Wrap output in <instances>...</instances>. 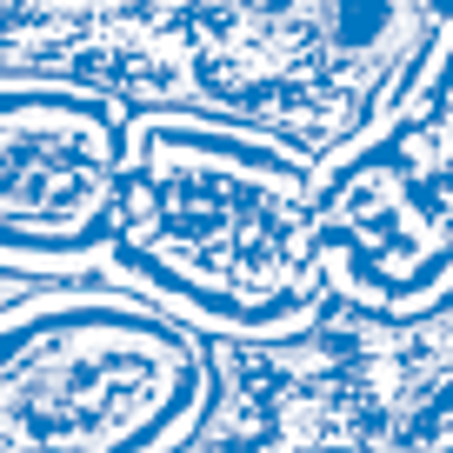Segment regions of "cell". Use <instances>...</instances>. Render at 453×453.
Returning <instances> with one entry per match:
<instances>
[{"instance_id": "cell-1", "label": "cell", "mask_w": 453, "mask_h": 453, "mask_svg": "<svg viewBox=\"0 0 453 453\" xmlns=\"http://www.w3.org/2000/svg\"><path fill=\"white\" fill-rule=\"evenodd\" d=\"M94 280L207 347L300 340L326 313L313 267V160L213 107H134Z\"/></svg>"}, {"instance_id": "cell-2", "label": "cell", "mask_w": 453, "mask_h": 453, "mask_svg": "<svg viewBox=\"0 0 453 453\" xmlns=\"http://www.w3.org/2000/svg\"><path fill=\"white\" fill-rule=\"evenodd\" d=\"M220 354L107 280L0 287V453H187Z\"/></svg>"}, {"instance_id": "cell-3", "label": "cell", "mask_w": 453, "mask_h": 453, "mask_svg": "<svg viewBox=\"0 0 453 453\" xmlns=\"http://www.w3.org/2000/svg\"><path fill=\"white\" fill-rule=\"evenodd\" d=\"M447 0H200L194 107L280 134L307 160L447 94Z\"/></svg>"}, {"instance_id": "cell-4", "label": "cell", "mask_w": 453, "mask_h": 453, "mask_svg": "<svg viewBox=\"0 0 453 453\" xmlns=\"http://www.w3.org/2000/svg\"><path fill=\"white\" fill-rule=\"evenodd\" d=\"M447 94L313 160V267L326 313L407 326L447 313Z\"/></svg>"}, {"instance_id": "cell-5", "label": "cell", "mask_w": 453, "mask_h": 453, "mask_svg": "<svg viewBox=\"0 0 453 453\" xmlns=\"http://www.w3.org/2000/svg\"><path fill=\"white\" fill-rule=\"evenodd\" d=\"M127 113L94 87L0 73V280H87L100 267Z\"/></svg>"}]
</instances>
